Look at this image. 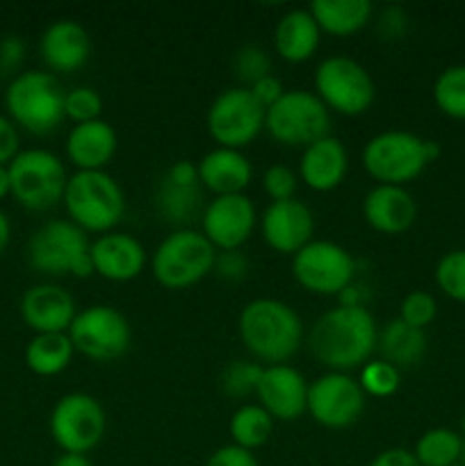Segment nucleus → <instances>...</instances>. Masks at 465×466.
Listing matches in <instances>:
<instances>
[{
    "instance_id": "nucleus-1",
    "label": "nucleus",
    "mask_w": 465,
    "mask_h": 466,
    "mask_svg": "<svg viewBox=\"0 0 465 466\" xmlns=\"http://www.w3.org/2000/svg\"><path fill=\"white\" fill-rule=\"evenodd\" d=\"M377 339V321L365 305H337L324 312L308 332L313 358L328 371L340 373L367 364Z\"/></svg>"
},
{
    "instance_id": "nucleus-2",
    "label": "nucleus",
    "mask_w": 465,
    "mask_h": 466,
    "mask_svg": "<svg viewBox=\"0 0 465 466\" xmlns=\"http://www.w3.org/2000/svg\"><path fill=\"white\" fill-rule=\"evenodd\" d=\"M240 337L251 355L267 367L285 364L304 344V321L292 305L255 299L240 312Z\"/></svg>"
},
{
    "instance_id": "nucleus-3",
    "label": "nucleus",
    "mask_w": 465,
    "mask_h": 466,
    "mask_svg": "<svg viewBox=\"0 0 465 466\" xmlns=\"http://www.w3.org/2000/svg\"><path fill=\"white\" fill-rule=\"evenodd\" d=\"M440 155V146L406 130L374 135L363 148V167L378 185L404 187L422 176Z\"/></svg>"
},
{
    "instance_id": "nucleus-4",
    "label": "nucleus",
    "mask_w": 465,
    "mask_h": 466,
    "mask_svg": "<svg viewBox=\"0 0 465 466\" xmlns=\"http://www.w3.org/2000/svg\"><path fill=\"white\" fill-rule=\"evenodd\" d=\"M64 96L67 91L50 71H21L5 89V109L14 126L35 137H46L67 118Z\"/></svg>"
},
{
    "instance_id": "nucleus-5",
    "label": "nucleus",
    "mask_w": 465,
    "mask_h": 466,
    "mask_svg": "<svg viewBox=\"0 0 465 466\" xmlns=\"http://www.w3.org/2000/svg\"><path fill=\"white\" fill-rule=\"evenodd\" d=\"M68 221L85 232L108 235L123 218L126 196L108 171H76L62 198Z\"/></svg>"
},
{
    "instance_id": "nucleus-6",
    "label": "nucleus",
    "mask_w": 465,
    "mask_h": 466,
    "mask_svg": "<svg viewBox=\"0 0 465 466\" xmlns=\"http://www.w3.org/2000/svg\"><path fill=\"white\" fill-rule=\"evenodd\" d=\"M89 239L71 221H48L27 241V264L44 276H94Z\"/></svg>"
},
{
    "instance_id": "nucleus-7",
    "label": "nucleus",
    "mask_w": 465,
    "mask_h": 466,
    "mask_svg": "<svg viewBox=\"0 0 465 466\" xmlns=\"http://www.w3.org/2000/svg\"><path fill=\"white\" fill-rule=\"evenodd\" d=\"M9 171V196L30 212H46L64 198L68 173L62 159L44 148L21 150Z\"/></svg>"
},
{
    "instance_id": "nucleus-8",
    "label": "nucleus",
    "mask_w": 465,
    "mask_h": 466,
    "mask_svg": "<svg viewBox=\"0 0 465 466\" xmlns=\"http://www.w3.org/2000/svg\"><path fill=\"white\" fill-rule=\"evenodd\" d=\"M217 248L203 237V232L182 228L164 237L150 258L153 278L164 289H187L214 271Z\"/></svg>"
},
{
    "instance_id": "nucleus-9",
    "label": "nucleus",
    "mask_w": 465,
    "mask_h": 466,
    "mask_svg": "<svg viewBox=\"0 0 465 466\" xmlns=\"http://www.w3.org/2000/svg\"><path fill=\"white\" fill-rule=\"evenodd\" d=\"M315 94L328 112L358 116L372 107L377 86L363 64L345 55H331L315 71Z\"/></svg>"
},
{
    "instance_id": "nucleus-10",
    "label": "nucleus",
    "mask_w": 465,
    "mask_h": 466,
    "mask_svg": "<svg viewBox=\"0 0 465 466\" xmlns=\"http://www.w3.org/2000/svg\"><path fill=\"white\" fill-rule=\"evenodd\" d=\"M264 130L278 144L308 148L315 141L328 137L331 112L313 91L287 89L285 96L264 114Z\"/></svg>"
},
{
    "instance_id": "nucleus-11",
    "label": "nucleus",
    "mask_w": 465,
    "mask_h": 466,
    "mask_svg": "<svg viewBox=\"0 0 465 466\" xmlns=\"http://www.w3.org/2000/svg\"><path fill=\"white\" fill-rule=\"evenodd\" d=\"M67 335L73 349L94 362H114L132 341L130 323L112 305H91L78 312Z\"/></svg>"
},
{
    "instance_id": "nucleus-12",
    "label": "nucleus",
    "mask_w": 465,
    "mask_h": 466,
    "mask_svg": "<svg viewBox=\"0 0 465 466\" xmlns=\"http://www.w3.org/2000/svg\"><path fill=\"white\" fill-rule=\"evenodd\" d=\"M50 437L62 453L87 455L100 444L108 428L105 410L94 396L73 391L62 396L50 412Z\"/></svg>"
},
{
    "instance_id": "nucleus-13",
    "label": "nucleus",
    "mask_w": 465,
    "mask_h": 466,
    "mask_svg": "<svg viewBox=\"0 0 465 466\" xmlns=\"http://www.w3.org/2000/svg\"><path fill=\"white\" fill-rule=\"evenodd\" d=\"M264 114L267 109L246 86H231L212 100L205 126L219 148L240 150L264 130Z\"/></svg>"
},
{
    "instance_id": "nucleus-14",
    "label": "nucleus",
    "mask_w": 465,
    "mask_h": 466,
    "mask_svg": "<svg viewBox=\"0 0 465 466\" xmlns=\"http://www.w3.org/2000/svg\"><path fill=\"white\" fill-rule=\"evenodd\" d=\"M292 276L310 294L340 296L354 282L356 259L340 244L313 239L292 255Z\"/></svg>"
},
{
    "instance_id": "nucleus-15",
    "label": "nucleus",
    "mask_w": 465,
    "mask_h": 466,
    "mask_svg": "<svg viewBox=\"0 0 465 466\" xmlns=\"http://www.w3.org/2000/svg\"><path fill=\"white\" fill-rule=\"evenodd\" d=\"M365 391L349 373L326 371L308 385V410L315 423L328 431L349 428L363 417Z\"/></svg>"
},
{
    "instance_id": "nucleus-16",
    "label": "nucleus",
    "mask_w": 465,
    "mask_h": 466,
    "mask_svg": "<svg viewBox=\"0 0 465 466\" xmlns=\"http://www.w3.org/2000/svg\"><path fill=\"white\" fill-rule=\"evenodd\" d=\"M155 209L164 221L178 226V230L203 214V187L194 162L178 159L162 173L155 189Z\"/></svg>"
},
{
    "instance_id": "nucleus-17",
    "label": "nucleus",
    "mask_w": 465,
    "mask_h": 466,
    "mask_svg": "<svg viewBox=\"0 0 465 466\" xmlns=\"http://www.w3.org/2000/svg\"><path fill=\"white\" fill-rule=\"evenodd\" d=\"M255 223V205L244 194L214 196L210 203H205L201 214V232L217 248V253L240 250L249 241Z\"/></svg>"
},
{
    "instance_id": "nucleus-18",
    "label": "nucleus",
    "mask_w": 465,
    "mask_h": 466,
    "mask_svg": "<svg viewBox=\"0 0 465 466\" xmlns=\"http://www.w3.org/2000/svg\"><path fill=\"white\" fill-rule=\"evenodd\" d=\"M260 232L264 244L281 255H296L313 241L315 217L301 200L272 203L260 217Z\"/></svg>"
},
{
    "instance_id": "nucleus-19",
    "label": "nucleus",
    "mask_w": 465,
    "mask_h": 466,
    "mask_svg": "<svg viewBox=\"0 0 465 466\" xmlns=\"http://www.w3.org/2000/svg\"><path fill=\"white\" fill-rule=\"evenodd\" d=\"M255 396L278 421H296L308 410V382L290 364L264 367Z\"/></svg>"
},
{
    "instance_id": "nucleus-20",
    "label": "nucleus",
    "mask_w": 465,
    "mask_h": 466,
    "mask_svg": "<svg viewBox=\"0 0 465 466\" xmlns=\"http://www.w3.org/2000/svg\"><path fill=\"white\" fill-rule=\"evenodd\" d=\"M76 314L73 296L53 282L30 287L21 299V319L35 335L68 332Z\"/></svg>"
},
{
    "instance_id": "nucleus-21",
    "label": "nucleus",
    "mask_w": 465,
    "mask_h": 466,
    "mask_svg": "<svg viewBox=\"0 0 465 466\" xmlns=\"http://www.w3.org/2000/svg\"><path fill=\"white\" fill-rule=\"evenodd\" d=\"M89 255L94 273H98L100 278L109 282L135 280L149 262L141 241H137L132 235H126V232L100 235L91 244Z\"/></svg>"
},
{
    "instance_id": "nucleus-22",
    "label": "nucleus",
    "mask_w": 465,
    "mask_h": 466,
    "mask_svg": "<svg viewBox=\"0 0 465 466\" xmlns=\"http://www.w3.org/2000/svg\"><path fill=\"white\" fill-rule=\"evenodd\" d=\"M39 55L53 73H73L87 64L91 55V36L82 23L59 18L50 23L39 39Z\"/></svg>"
},
{
    "instance_id": "nucleus-23",
    "label": "nucleus",
    "mask_w": 465,
    "mask_h": 466,
    "mask_svg": "<svg viewBox=\"0 0 465 466\" xmlns=\"http://www.w3.org/2000/svg\"><path fill=\"white\" fill-rule=\"evenodd\" d=\"M363 217L381 235H401L418 218V203L406 187L377 185L363 200Z\"/></svg>"
},
{
    "instance_id": "nucleus-24",
    "label": "nucleus",
    "mask_w": 465,
    "mask_h": 466,
    "mask_svg": "<svg viewBox=\"0 0 465 466\" xmlns=\"http://www.w3.org/2000/svg\"><path fill=\"white\" fill-rule=\"evenodd\" d=\"M349 171V153L337 137H324L315 141L299 159V177L305 187L319 194L337 189Z\"/></svg>"
},
{
    "instance_id": "nucleus-25",
    "label": "nucleus",
    "mask_w": 465,
    "mask_h": 466,
    "mask_svg": "<svg viewBox=\"0 0 465 466\" xmlns=\"http://www.w3.org/2000/svg\"><path fill=\"white\" fill-rule=\"evenodd\" d=\"M117 132L108 121L78 123L67 137V157L78 171H105L117 153Z\"/></svg>"
},
{
    "instance_id": "nucleus-26",
    "label": "nucleus",
    "mask_w": 465,
    "mask_h": 466,
    "mask_svg": "<svg viewBox=\"0 0 465 466\" xmlns=\"http://www.w3.org/2000/svg\"><path fill=\"white\" fill-rule=\"evenodd\" d=\"M201 187L212 191L214 196L244 194L253 180V167L244 153L232 148H214L203 155L199 164Z\"/></svg>"
},
{
    "instance_id": "nucleus-27",
    "label": "nucleus",
    "mask_w": 465,
    "mask_h": 466,
    "mask_svg": "<svg viewBox=\"0 0 465 466\" xmlns=\"http://www.w3.org/2000/svg\"><path fill=\"white\" fill-rule=\"evenodd\" d=\"M322 30L310 9H290L283 14L274 30V48L281 59L290 64L308 62L319 48Z\"/></svg>"
},
{
    "instance_id": "nucleus-28",
    "label": "nucleus",
    "mask_w": 465,
    "mask_h": 466,
    "mask_svg": "<svg viewBox=\"0 0 465 466\" xmlns=\"http://www.w3.org/2000/svg\"><path fill=\"white\" fill-rule=\"evenodd\" d=\"M377 350L381 353V360L388 364L401 369H413L427 355V335L424 330L408 326L401 319H392L378 330Z\"/></svg>"
},
{
    "instance_id": "nucleus-29",
    "label": "nucleus",
    "mask_w": 465,
    "mask_h": 466,
    "mask_svg": "<svg viewBox=\"0 0 465 466\" xmlns=\"http://www.w3.org/2000/svg\"><path fill=\"white\" fill-rule=\"evenodd\" d=\"M308 9L319 30L333 36L356 35L374 16V5L369 0H315Z\"/></svg>"
},
{
    "instance_id": "nucleus-30",
    "label": "nucleus",
    "mask_w": 465,
    "mask_h": 466,
    "mask_svg": "<svg viewBox=\"0 0 465 466\" xmlns=\"http://www.w3.org/2000/svg\"><path fill=\"white\" fill-rule=\"evenodd\" d=\"M73 349L71 339L67 332H50V335H35L26 346V367L30 369L35 376L53 378L67 371L71 364Z\"/></svg>"
},
{
    "instance_id": "nucleus-31",
    "label": "nucleus",
    "mask_w": 465,
    "mask_h": 466,
    "mask_svg": "<svg viewBox=\"0 0 465 466\" xmlns=\"http://www.w3.org/2000/svg\"><path fill=\"white\" fill-rule=\"evenodd\" d=\"M228 431H231L232 444L253 453L255 449L267 444L269 437H272L274 419L260 403H246L232 412Z\"/></svg>"
},
{
    "instance_id": "nucleus-32",
    "label": "nucleus",
    "mask_w": 465,
    "mask_h": 466,
    "mask_svg": "<svg viewBox=\"0 0 465 466\" xmlns=\"http://www.w3.org/2000/svg\"><path fill=\"white\" fill-rule=\"evenodd\" d=\"M413 455L422 466H454L460 464L463 437L451 428H431L415 444Z\"/></svg>"
},
{
    "instance_id": "nucleus-33",
    "label": "nucleus",
    "mask_w": 465,
    "mask_h": 466,
    "mask_svg": "<svg viewBox=\"0 0 465 466\" xmlns=\"http://www.w3.org/2000/svg\"><path fill=\"white\" fill-rule=\"evenodd\" d=\"M433 103L454 121H465V64H454L438 73L433 82Z\"/></svg>"
},
{
    "instance_id": "nucleus-34",
    "label": "nucleus",
    "mask_w": 465,
    "mask_h": 466,
    "mask_svg": "<svg viewBox=\"0 0 465 466\" xmlns=\"http://www.w3.org/2000/svg\"><path fill=\"white\" fill-rule=\"evenodd\" d=\"M263 369L264 367L251 362V360H235L222 371V380H219L222 391L228 399H246V396L255 394L260 378H263Z\"/></svg>"
},
{
    "instance_id": "nucleus-35",
    "label": "nucleus",
    "mask_w": 465,
    "mask_h": 466,
    "mask_svg": "<svg viewBox=\"0 0 465 466\" xmlns=\"http://www.w3.org/2000/svg\"><path fill=\"white\" fill-rule=\"evenodd\" d=\"M360 390L365 396H374V399H388L395 394L401 385V371L386 360H369L367 364L360 367L358 378Z\"/></svg>"
},
{
    "instance_id": "nucleus-36",
    "label": "nucleus",
    "mask_w": 465,
    "mask_h": 466,
    "mask_svg": "<svg viewBox=\"0 0 465 466\" xmlns=\"http://www.w3.org/2000/svg\"><path fill=\"white\" fill-rule=\"evenodd\" d=\"M436 285L447 299L465 303V248L450 250L436 264Z\"/></svg>"
},
{
    "instance_id": "nucleus-37",
    "label": "nucleus",
    "mask_w": 465,
    "mask_h": 466,
    "mask_svg": "<svg viewBox=\"0 0 465 466\" xmlns=\"http://www.w3.org/2000/svg\"><path fill=\"white\" fill-rule=\"evenodd\" d=\"M232 73L237 80L249 89L263 77L272 76V57L267 50L258 44H246L232 55Z\"/></svg>"
},
{
    "instance_id": "nucleus-38",
    "label": "nucleus",
    "mask_w": 465,
    "mask_h": 466,
    "mask_svg": "<svg viewBox=\"0 0 465 466\" xmlns=\"http://www.w3.org/2000/svg\"><path fill=\"white\" fill-rule=\"evenodd\" d=\"M103 114V96L94 86H76L64 96V116L73 123L98 121Z\"/></svg>"
},
{
    "instance_id": "nucleus-39",
    "label": "nucleus",
    "mask_w": 465,
    "mask_h": 466,
    "mask_svg": "<svg viewBox=\"0 0 465 466\" xmlns=\"http://www.w3.org/2000/svg\"><path fill=\"white\" fill-rule=\"evenodd\" d=\"M438 314V303L429 291L415 289L410 294H406V299L401 300L399 308V319L408 326L418 328V330H424L433 323Z\"/></svg>"
},
{
    "instance_id": "nucleus-40",
    "label": "nucleus",
    "mask_w": 465,
    "mask_h": 466,
    "mask_svg": "<svg viewBox=\"0 0 465 466\" xmlns=\"http://www.w3.org/2000/svg\"><path fill=\"white\" fill-rule=\"evenodd\" d=\"M296 185L299 177L285 164H272L264 168L263 173V191L272 198V203H281V200H292L296 194Z\"/></svg>"
},
{
    "instance_id": "nucleus-41",
    "label": "nucleus",
    "mask_w": 465,
    "mask_h": 466,
    "mask_svg": "<svg viewBox=\"0 0 465 466\" xmlns=\"http://www.w3.org/2000/svg\"><path fill=\"white\" fill-rule=\"evenodd\" d=\"M26 41L18 35H5L0 39V76L16 77L26 62Z\"/></svg>"
},
{
    "instance_id": "nucleus-42",
    "label": "nucleus",
    "mask_w": 465,
    "mask_h": 466,
    "mask_svg": "<svg viewBox=\"0 0 465 466\" xmlns=\"http://www.w3.org/2000/svg\"><path fill=\"white\" fill-rule=\"evenodd\" d=\"M406 27H408V14H406V9L399 7V5H386V7L378 12L377 32L381 35V39H399V36L406 35Z\"/></svg>"
},
{
    "instance_id": "nucleus-43",
    "label": "nucleus",
    "mask_w": 465,
    "mask_h": 466,
    "mask_svg": "<svg viewBox=\"0 0 465 466\" xmlns=\"http://www.w3.org/2000/svg\"><path fill=\"white\" fill-rule=\"evenodd\" d=\"M21 153V135L7 114H0V167H7Z\"/></svg>"
},
{
    "instance_id": "nucleus-44",
    "label": "nucleus",
    "mask_w": 465,
    "mask_h": 466,
    "mask_svg": "<svg viewBox=\"0 0 465 466\" xmlns=\"http://www.w3.org/2000/svg\"><path fill=\"white\" fill-rule=\"evenodd\" d=\"M214 271L223 280H242L246 276V271H249V262H246L242 250H223V253H217Z\"/></svg>"
},
{
    "instance_id": "nucleus-45",
    "label": "nucleus",
    "mask_w": 465,
    "mask_h": 466,
    "mask_svg": "<svg viewBox=\"0 0 465 466\" xmlns=\"http://www.w3.org/2000/svg\"><path fill=\"white\" fill-rule=\"evenodd\" d=\"M205 466H258V460L251 451L240 449L235 444L222 446L208 458Z\"/></svg>"
},
{
    "instance_id": "nucleus-46",
    "label": "nucleus",
    "mask_w": 465,
    "mask_h": 466,
    "mask_svg": "<svg viewBox=\"0 0 465 466\" xmlns=\"http://www.w3.org/2000/svg\"><path fill=\"white\" fill-rule=\"evenodd\" d=\"M249 91L253 94V98L258 100L264 109H269V107H274V105H276L283 96H285L287 89L283 86V82L272 73V76L263 77V80L255 82L253 86H249Z\"/></svg>"
},
{
    "instance_id": "nucleus-47",
    "label": "nucleus",
    "mask_w": 465,
    "mask_h": 466,
    "mask_svg": "<svg viewBox=\"0 0 465 466\" xmlns=\"http://www.w3.org/2000/svg\"><path fill=\"white\" fill-rule=\"evenodd\" d=\"M369 466H422L418 462V458L413 455V451L406 449H388L383 453H378L377 458L369 462Z\"/></svg>"
},
{
    "instance_id": "nucleus-48",
    "label": "nucleus",
    "mask_w": 465,
    "mask_h": 466,
    "mask_svg": "<svg viewBox=\"0 0 465 466\" xmlns=\"http://www.w3.org/2000/svg\"><path fill=\"white\" fill-rule=\"evenodd\" d=\"M53 466H94L89 462L87 455L80 453H62L57 460H55Z\"/></svg>"
},
{
    "instance_id": "nucleus-49",
    "label": "nucleus",
    "mask_w": 465,
    "mask_h": 466,
    "mask_svg": "<svg viewBox=\"0 0 465 466\" xmlns=\"http://www.w3.org/2000/svg\"><path fill=\"white\" fill-rule=\"evenodd\" d=\"M9 239H12V223H9V217L7 214L0 209V255L7 250L9 246Z\"/></svg>"
},
{
    "instance_id": "nucleus-50",
    "label": "nucleus",
    "mask_w": 465,
    "mask_h": 466,
    "mask_svg": "<svg viewBox=\"0 0 465 466\" xmlns=\"http://www.w3.org/2000/svg\"><path fill=\"white\" fill-rule=\"evenodd\" d=\"M9 196V171L7 167H0V203Z\"/></svg>"
},
{
    "instance_id": "nucleus-51",
    "label": "nucleus",
    "mask_w": 465,
    "mask_h": 466,
    "mask_svg": "<svg viewBox=\"0 0 465 466\" xmlns=\"http://www.w3.org/2000/svg\"><path fill=\"white\" fill-rule=\"evenodd\" d=\"M460 437H465V414L460 417Z\"/></svg>"
},
{
    "instance_id": "nucleus-52",
    "label": "nucleus",
    "mask_w": 465,
    "mask_h": 466,
    "mask_svg": "<svg viewBox=\"0 0 465 466\" xmlns=\"http://www.w3.org/2000/svg\"><path fill=\"white\" fill-rule=\"evenodd\" d=\"M460 464H465V437H463V455H460Z\"/></svg>"
},
{
    "instance_id": "nucleus-53",
    "label": "nucleus",
    "mask_w": 465,
    "mask_h": 466,
    "mask_svg": "<svg viewBox=\"0 0 465 466\" xmlns=\"http://www.w3.org/2000/svg\"><path fill=\"white\" fill-rule=\"evenodd\" d=\"M454 466H465V464H454Z\"/></svg>"
}]
</instances>
